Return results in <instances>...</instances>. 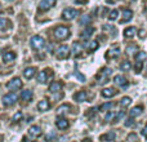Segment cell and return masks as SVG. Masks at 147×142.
<instances>
[{
    "label": "cell",
    "instance_id": "17",
    "mask_svg": "<svg viewBox=\"0 0 147 142\" xmlns=\"http://www.w3.org/2000/svg\"><path fill=\"white\" fill-rule=\"evenodd\" d=\"M16 60V53L14 52H7V53L3 56V61L5 62V64H10V62H13Z\"/></svg>",
    "mask_w": 147,
    "mask_h": 142
},
{
    "label": "cell",
    "instance_id": "39",
    "mask_svg": "<svg viewBox=\"0 0 147 142\" xmlns=\"http://www.w3.org/2000/svg\"><path fill=\"white\" fill-rule=\"evenodd\" d=\"M136 64H137V65H136V72H137V74H140L141 72V70H142V64H140V62H136Z\"/></svg>",
    "mask_w": 147,
    "mask_h": 142
},
{
    "label": "cell",
    "instance_id": "33",
    "mask_svg": "<svg viewBox=\"0 0 147 142\" xmlns=\"http://www.w3.org/2000/svg\"><path fill=\"white\" fill-rule=\"evenodd\" d=\"M97 48H98V41H97V40H93V41H90V43L88 44V51L89 52L96 51Z\"/></svg>",
    "mask_w": 147,
    "mask_h": 142
},
{
    "label": "cell",
    "instance_id": "37",
    "mask_svg": "<svg viewBox=\"0 0 147 142\" xmlns=\"http://www.w3.org/2000/svg\"><path fill=\"white\" fill-rule=\"evenodd\" d=\"M134 141H137V135H136V133H130V135H128L127 142H134Z\"/></svg>",
    "mask_w": 147,
    "mask_h": 142
},
{
    "label": "cell",
    "instance_id": "36",
    "mask_svg": "<svg viewBox=\"0 0 147 142\" xmlns=\"http://www.w3.org/2000/svg\"><path fill=\"white\" fill-rule=\"evenodd\" d=\"M117 16H119V12H117L116 9H115V10H111V13H110V16H109L110 21H115V20H117Z\"/></svg>",
    "mask_w": 147,
    "mask_h": 142
},
{
    "label": "cell",
    "instance_id": "19",
    "mask_svg": "<svg viewBox=\"0 0 147 142\" xmlns=\"http://www.w3.org/2000/svg\"><path fill=\"white\" fill-rule=\"evenodd\" d=\"M81 52H83V45H81V43L75 41V43L72 44V54L74 56H79Z\"/></svg>",
    "mask_w": 147,
    "mask_h": 142
},
{
    "label": "cell",
    "instance_id": "6",
    "mask_svg": "<svg viewBox=\"0 0 147 142\" xmlns=\"http://www.w3.org/2000/svg\"><path fill=\"white\" fill-rule=\"evenodd\" d=\"M7 88L10 91H18V89L22 88V80L20 78H13L12 80L7 83Z\"/></svg>",
    "mask_w": 147,
    "mask_h": 142
},
{
    "label": "cell",
    "instance_id": "24",
    "mask_svg": "<svg viewBox=\"0 0 147 142\" xmlns=\"http://www.w3.org/2000/svg\"><path fill=\"white\" fill-rule=\"evenodd\" d=\"M112 107H114V102H106V103L101 105L98 110H99L101 112H107V111H110Z\"/></svg>",
    "mask_w": 147,
    "mask_h": 142
},
{
    "label": "cell",
    "instance_id": "43",
    "mask_svg": "<svg viewBox=\"0 0 147 142\" xmlns=\"http://www.w3.org/2000/svg\"><path fill=\"white\" fill-rule=\"evenodd\" d=\"M137 51V47H129V49H128V53H130V52H133V51Z\"/></svg>",
    "mask_w": 147,
    "mask_h": 142
},
{
    "label": "cell",
    "instance_id": "42",
    "mask_svg": "<svg viewBox=\"0 0 147 142\" xmlns=\"http://www.w3.org/2000/svg\"><path fill=\"white\" fill-rule=\"evenodd\" d=\"M124 116H125V112L124 111H121V112H119V114H117V119H123Z\"/></svg>",
    "mask_w": 147,
    "mask_h": 142
},
{
    "label": "cell",
    "instance_id": "12",
    "mask_svg": "<svg viewBox=\"0 0 147 142\" xmlns=\"http://www.w3.org/2000/svg\"><path fill=\"white\" fill-rule=\"evenodd\" d=\"M49 107H51V103H49V101L47 98H43L38 103V110L39 111H48Z\"/></svg>",
    "mask_w": 147,
    "mask_h": 142
},
{
    "label": "cell",
    "instance_id": "29",
    "mask_svg": "<svg viewBox=\"0 0 147 142\" xmlns=\"http://www.w3.org/2000/svg\"><path fill=\"white\" fill-rule=\"evenodd\" d=\"M9 25H10V22L7 18H4V17L0 18V30H7L9 27Z\"/></svg>",
    "mask_w": 147,
    "mask_h": 142
},
{
    "label": "cell",
    "instance_id": "22",
    "mask_svg": "<svg viewBox=\"0 0 147 142\" xmlns=\"http://www.w3.org/2000/svg\"><path fill=\"white\" fill-rule=\"evenodd\" d=\"M102 96L105 98H111L112 96H115V89L114 88H105L102 89Z\"/></svg>",
    "mask_w": 147,
    "mask_h": 142
},
{
    "label": "cell",
    "instance_id": "41",
    "mask_svg": "<svg viewBox=\"0 0 147 142\" xmlns=\"http://www.w3.org/2000/svg\"><path fill=\"white\" fill-rule=\"evenodd\" d=\"M75 75L78 76V78H79V80H80V81H85V76H84V75H81L80 72H78V71H76V72H75Z\"/></svg>",
    "mask_w": 147,
    "mask_h": 142
},
{
    "label": "cell",
    "instance_id": "16",
    "mask_svg": "<svg viewBox=\"0 0 147 142\" xmlns=\"http://www.w3.org/2000/svg\"><path fill=\"white\" fill-rule=\"evenodd\" d=\"M35 74H36V67H27L23 71V76L26 79H32L35 76Z\"/></svg>",
    "mask_w": 147,
    "mask_h": 142
},
{
    "label": "cell",
    "instance_id": "2",
    "mask_svg": "<svg viewBox=\"0 0 147 142\" xmlns=\"http://www.w3.org/2000/svg\"><path fill=\"white\" fill-rule=\"evenodd\" d=\"M52 76H53V71L52 70L47 69V70L40 71V72L38 74V83H40V84L48 83V81L52 79Z\"/></svg>",
    "mask_w": 147,
    "mask_h": 142
},
{
    "label": "cell",
    "instance_id": "15",
    "mask_svg": "<svg viewBox=\"0 0 147 142\" xmlns=\"http://www.w3.org/2000/svg\"><path fill=\"white\" fill-rule=\"evenodd\" d=\"M137 34V28L134 27V26H130V27H127L124 30V36L128 39H132L133 36Z\"/></svg>",
    "mask_w": 147,
    "mask_h": 142
},
{
    "label": "cell",
    "instance_id": "35",
    "mask_svg": "<svg viewBox=\"0 0 147 142\" xmlns=\"http://www.w3.org/2000/svg\"><path fill=\"white\" fill-rule=\"evenodd\" d=\"M90 21H92V17H89V16H84V17H81L80 23L81 25H89Z\"/></svg>",
    "mask_w": 147,
    "mask_h": 142
},
{
    "label": "cell",
    "instance_id": "27",
    "mask_svg": "<svg viewBox=\"0 0 147 142\" xmlns=\"http://www.w3.org/2000/svg\"><path fill=\"white\" fill-rule=\"evenodd\" d=\"M93 32H94V28L89 26V27H86L85 30H84L83 32H81V36H83L84 39H88V38H90V35H92Z\"/></svg>",
    "mask_w": 147,
    "mask_h": 142
},
{
    "label": "cell",
    "instance_id": "40",
    "mask_svg": "<svg viewBox=\"0 0 147 142\" xmlns=\"http://www.w3.org/2000/svg\"><path fill=\"white\" fill-rule=\"evenodd\" d=\"M112 118H115V114H114V112H109V114L106 115V118H105V120H107V122H110V120H111Z\"/></svg>",
    "mask_w": 147,
    "mask_h": 142
},
{
    "label": "cell",
    "instance_id": "31",
    "mask_svg": "<svg viewBox=\"0 0 147 142\" xmlns=\"http://www.w3.org/2000/svg\"><path fill=\"white\" fill-rule=\"evenodd\" d=\"M23 119V114L21 111H18V112H16L14 115H13V118H12V122L13 123H18L20 120H22Z\"/></svg>",
    "mask_w": 147,
    "mask_h": 142
},
{
    "label": "cell",
    "instance_id": "13",
    "mask_svg": "<svg viewBox=\"0 0 147 142\" xmlns=\"http://www.w3.org/2000/svg\"><path fill=\"white\" fill-rule=\"evenodd\" d=\"M120 56V49L119 48H110L106 53V58L107 60H111L115 58V57H119Z\"/></svg>",
    "mask_w": 147,
    "mask_h": 142
},
{
    "label": "cell",
    "instance_id": "4",
    "mask_svg": "<svg viewBox=\"0 0 147 142\" xmlns=\"http://www.w3.org/2000/svg\"><path fill=\"white\" fill-rule=\"evenodd\" d=\"M30 45H31V48L39 51V49H41L45 45V40H44V38H41V36H39V35L32 36L30 40Z\"/></svg>",
    "mask_w": 147,
    "mask_h": 142
},
{
    "label": "cell",
    "instance_id": "45",
    "mask_svg": "<svg viewBox=\"0 0 147 142\" xmlns=\"http://www.w3.org/2000/svg\"><path fill=\"white\" fill-rule=\"evenodd\" d=\"M76 3H79V4H84V3H86V0H75Z\"/></svg>",
    "mask_w": 147,
    "mask_h": 142
},
{
    "label": "cell",
    "instance_id": "32",
    "mask_svg": "<svg viewBox=\"0 0 147 142\" xmlns=\"http://www.w3.org/2000/svg\"><path fill=\"white\" fill-rule=\"evenodd\" d=\"M130 67H132V65H130L129 61H123L121 64H120V69H121L123 71H128L130 70Z\"/></svg>",
    "mask_w": 147,
    "mask_h": 142
},
{
    "label": "cell",
    "instance_id": "34",
    "mask_svg": "<svg viewBox=\"0 0 147 142\" xmlns=\"http://www.w3.org/2000/svg\"><path fill=\"white\" fill-rule=\"evenodd\" d=\"M69 109H70V105H63V106H59L58 110H57V114L59 115V114H62V112L65 114V112L69 111Z\"/></svg>",
    "mask_w": 147,
    "mask_h": 142
},
{
    "label": "cell",
    "instance_id": "5",
    "mask_svg": "<svg viewBox=\"0 0 147 142\" xmlns=\"http://www.w3.org/2000/svg\"><path fill=\"white\" fill-rule=\"evenodd\" d=\"M112 70L109 69V67H105L99 71V74L97 75V83L98 84H103V83H107V76L111 75Z\"/></svg>",
    "mask_w": 147,
    "mask_h": 142
},
{
    "label": "cell",
    "instance_id": "10",
    "mask_svg": "<svg viewBox=\"0 0 147 142\" xmlns=\"http://www.w3.org/2000/svg\"><path fill=\"white\" fill-rule=\"evenodd\" d=\"M54 4H56V0H41V1L39 3V9L45 12V10L51 9Z\"/></svg>",
    "mask_w": 147,
    "mask_h": 142
},
{
    "label": "cell",
    "instance_id": "21",
    "mask_svg": "<svg viewBox=\"0 0 147 142\" xmlns=\"http://www.w3.org/2000/svg\"><path fill=\"white\" fill-rule=\"evenodd\" d=\"M74 99H75L76 102H84V101H86V93L84 91L78 92V93L74 96Z\"/></svg>",
    "mask_w": 147,
    "mask_h": 142
},
{
    "label": "cell",
    "instance_id": "26",
    "mask_svg": "<svg viewBox=\"0 0 147 142\" xmlns=\"http://www.w3.org/2000/svg\"><path fill=\"white\" fill-rule=\"evenodd\" d=\"M115 138H116V135H115V132H107L105 136H102V140L107 141V142L115 141Z\"/></svg>",
    "mask_w": 147,
    "mask_h": 142
},
{
    "label": "cell",
    "instance_id": "30",
    "mask_svg": "<svg viewBox=\"0 0 147 142\" xmlns=\"http://www.w3.org/2000/svg\"><path fill=\"white\" fill-rule=\"evenodd\" d=\"M132 103V98L130 97H123L121 101H120V106L121 107H127Z\"/></svg>",
    "mask_w": 147,
    "mask_h": 142
},
{
    "label": "cell",
    "instance_id": "14",
    "mask_svg": "<svg viewBox=\"0 0 147 142\" xmlns=\"http://www.w3.org/2000/svg\"><path fill=\"white\" fill-rule=\"evenodd\" d=\"M114 83L116 85H120V87H127L128 85V80L124 78L123 75H116L114 78Z\"/></svg>",
    "mask_w": 147,
    "mask_h": 142
},
{
    "label": "cell",
    "instance_id": "9",
    "mask_svg": "<svg viewBox=\"0 0 147 142\" xmlns=\"http://www.w3.org/2000/svg\"><path fill=\"white\" fill-rule=\"evenodd\" d=\"M41 128L39 127V125H32V127H30V129H28V136H30V138H38L41 136Z\"/></svg>",
    "mask_w": 147,
    "mask_h": 142
},
{
    "label": "cell",
    "instance_id": "44",
    "mask_svg": "<svg viewBox=\"0 0 147 142\" xmlns=\"http://www.w3.org/2000/svg\"><path fill=\"white\" fill-rule=\"evenodd\" d=\"M142 135L145 136V137H147V127H145V128L142 129Z\"/></svg>",
    "mask_w": 147,
    "mask_h": 142
},
{
    "label": "cell",
    "instance_id": "18",
    "mask_svg": "<svg viewBox=\"0 0 147 142\" xmlns=\"http://www.w3.org/2000/svg\"><path fill=\"white\" fill-rule=\"evenodd\" d=\"M21 99H23L25 102H28L32 99V92L30 91V89H25V91H22V93H21Z\"/></svg>",
    "mask_w": 147,
    "mask_h": 142
},
{
    "label": "cell",
    "instance_id": "3",
    "mask_svg": "<svg viewBox=\"0 0 147 142\" xmlns=\"http://www.w3.org/2000/svg\"><path fill=\"white\" fill-rule=\"evenodd\" d=\"M79 16H80V10L74 9V8H66V9L62 12V18H65V20H67V21L74 20V18L79 17Z\"/></svg>",
    "mask_w": 147,
    "mask_h": 142
},
{
    "label": "cell",
    "instance_id": "7",
    "mask_svg": "<svg viewBox=\"0 0 147 142\" xmlns=\"http://www.w3.org/2000/svg\"><path fill=\"white\" fill-rule=\"evenodd\" d=\"M56 56L59 60H66L70 56V48L67 45H61L56 52Z\"/></svg>",
    "mask_w": 147,
    "mask_h": 142
},
{
    "label": "cell",
    "instance_id": "20",
    "mask_svg": "<svg viewBox=\"0 0 147 142\" xmlns=\"http://www.w3.org/2000/svg\"><path fill=\"white\" fill-rule=\"evenodd\" d=\"M61 89H62L61 81H53V83L51 84V87H49V91H51L52 93H57V92H59Z\"/></svg>",
    "mask_w": 147,
    "mask_h": 142
},
{
    "label": "cell",
    "instance_id": "23",
    "mask_svg": "<svg viewBox=\"0 0 147 142\" xmlns=\"http://www.w3.org/2000/svg\"><path fill=\"white\" fill-rule=\"evenodd\" d=\"M143 112V107L142 106H136V107H133L132 110H130V116L132 118H134V116H140L141 114Z\"/></svg>",
    "mask_w": 147,
    "mask_h": 142
},
{
    "label": "cell",
    "instance_id": "38",
    "mask_svg": "<svg viewBox=\"0 0 147 142\" xmlns=\"http://www.w3.org/2000/svg\"><path fill=\"white\" fill-rule=\"evenodd\" d=\"M133 123H134V120H133V118H129V119L125 120V127H132Z\"/></svg>",
    "mask_w": 147,
    "mask_h": 142
},
{
    "label": "cell",
    "instance_id": "25",
    "mask_svg": "<svg viewBox=\"0 0 147 142\" xmlns=\"http://www.w3.org/2000/svg\"><path fill=\"white\" fill-rule=\"evenodd\" d=\"M123 17H124L123 22H129V21L133 18V10H130V9H125L124 12H123Z\"/></svg>",
    "mask_w": 147,
    "mask_h": 142
},
{
    "label": "cell",
    "instance_id": "1",
    "mask_svg": "<svg viewBox=\"0 0 147 142\" xmlns=\"http://www.w3.org/2000/svg\"><path fill=\"white\" fill-rule=\"evenodd\" d=\"M53 34H54V36H56V39L63 40V39H67L70 36V30L66 26H57V27L54 28Z\"/></svg>",
    "mask_w": 147,
    "mask_h": 142
},
{
    "label": "cell",
    "instance_id": "28",
    "mask_svg": "<svg viewBox=\"0 0 147 142\" xmlns=\"http://www.w3.org/2000/svg\"><path fill=\"white\" fill-rule=\"evenodd\" d=\"M147 58V56H146V53L145 52H138L137 54H136V62H140V64H143V61Z\"/></svg>",
    "mask_w": 147,
    "mask_h": 142
},
{
    "label": "cell",
    "instance_id": "8",
    "mask_svg": "<svg viewBox=\"0 0 147 142\" xmlns=\"http://www.w3.org/2000/svg\"><path fill=\"white\" fill-rule=\"evenodd\" d=\"M16 102H17V96H16L14 93H7L4 97H3V103L5 105V106H12V105H14Z\"/></svg>",
    "mask_w": 147,
    "mask_h": 142
},
{
    "label": "cell",
    "instance_id": "11",
    "mask_svg": "<svg viewBox=\"0 0 147 142\" xmlns=\"http://www.w3.org/2000/svg\"><path fill=\"white\" fill-rule=\"evenodd\" d=\"M56 125L58 129L63 131V129H67V128L70 127V123H69V120L65 119V118H59V119L56 122Z\"/></svg>",
    "mask_w": 147,
    "mask_h": 142
}]
</instances>
